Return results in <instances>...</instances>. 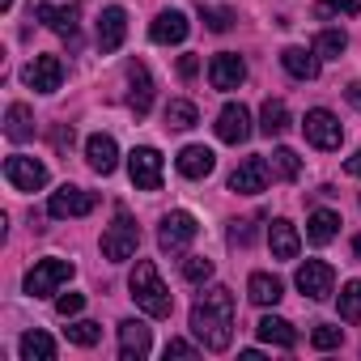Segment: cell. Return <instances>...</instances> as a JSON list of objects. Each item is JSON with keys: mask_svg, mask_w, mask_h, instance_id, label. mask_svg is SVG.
Segmentation results:
<instances>
[{"mask_svg": "<svg viewBox=\"0 0 361 361\" xmlns=\"http://www.w3.org/2000/svg\"><path fill=\"white\" fill-rule=\"evenodd\" d=\"M192 331L209 353H226L234 340V293L226 285H213L192 306Z\"/></svg>", "mask_w": 361, "mask_h": 361, "instance_id": "obj_1", "label": "cell"}, {"mask_svg": "<svg viewBox=\"0 0 361 361\" xmlns=\"http://www.w3.org/2000/svg\"><path fill=\"white\" fill-rule=\"evenodd\" d=\"M128 289H132L136 306H140L149 319H170V310H174V298H170V289L161 285V276H157V268H153L149 259H136Z\"/></svg>", "mask_w": 361, "mask_h": 361, "instance_id": "obj_2", "label": "cell"}, {"mask_svg": "<svg viewBox=\"0 0 361 361\" xmlns=\"http://www.w3.org/2000/svg\"><path fill=\"white\" fill-rule=\"evenodd\" d=\"M68 281H73V259H39L26 272V293L30 298H47V293H56Z\"/></svg>", "mask_w": 361, "mask_h": 361, "instance_id": "obj_3", "label": "cell"}, {"mask_svg": "<svg viewBox=\"0 0 361 361\" xmlns=\"http://www.w3.org/2000/svg\"><path fill=\"white\" fill-rule=\"evenodd\" d=\"M136 247H140V230H136V221L128 213H119L115 226H106V234H102V255L119 264V259H132Z\"/></svg>", "mask_w": 361, "mask_h": 361, "instance_id": "obj_4", "label": "cell"}, {"mask_svg": "<svg viewBox=\"0 0 361 361\" xmlns=\"http://www.w3.org/2000/svg\"><path fill=\"white\" fill-rule=\"evenodd\" d=\"M200 234V226H196V217L192 213H170V217H161V230H157V243H161V251H170V255H183L188 251V243Z\"/></svg>", "mask_w": 361, "mask_h": 361, "instance_id": "obj_5", "label": "cell"}, {"mask_svg": "<svg viewBox=\"0 0 361 361\" xmlns=\"http://www.w3.org/2000/svg\"><path fill=\"white\" fill-rule=\"evenodd\" d=\"M302 132H306V140H310L314 149H340V140H344V128H340V119H336L331 111H323V106L306 111V119H302Z\"/></svg>", "mask_w": 361, "mask_h": 361, "instance_id": "obj_6", "label": "cell"}, {"mask_svg": "<svg viewBox=\"0 0 361 361\" xmlns=\"http://www.w3.org/2000/svg\"><path fill=\"white\" fill-rule=\"evenodd\" d=\"M98 209V196L94 192H85V188H73V183H64L60 192H51V200H47V213L51 217H90Z\"/></svg>", "mask_w": 361, "mask_h": 361, "instance_id": "obj_7", "label": "cell"}, {"mask_svg": "<svg viewBox=\"0 0 361 361\" xmlns=\"http://www.w3.org/2000/svg\"><path fill=\"white\" fill-rule=\"evenodd\" d=\"M128 174H132V183H136L140 192H157V188H161V153L149 149V145L132 149V153H128Z\"/></svg>", "mask_w": 361, "mask_h": 361, "instance_id": "obj_8", "label": "cell"}, {"mask_svg": "<svg viewBox=\"0 0 361 361\" xmlns=\"http://www.w3.org/2000/svg\"><path fill=\"white\" fill-rule=\"evenodd\" d=\"M298 289H302L310 302L331 298V289H336V268L323 264V259H306V264L298 268Z\"/></svg>", "mask_w": 361, "mask_h": 361, "instance_id": "obj_9", "label": "cell"}, {"mask_svg": "<svg viewBox=\"0 0 361 361\" xmlns=\"http://www.w3.org/2000/svg\"><path fill=\"white\" fill-rule=\"evenodd\" d=\"M5 178L18 192H39V188H47V166L35 161V157L13 153V157H5Z\"/></svg>", "mask_w": 361, "mask_h": 361, "instance_id": "obj_10", "label": "cell"}, {"mask_svg": "<svg viewBox=\"0 0 361 361\" xmlns=\"http://www.w3.org/2000/svg\"><path fill=\"white\" fill-rule=\"evenodd\" d=\"M213 128H217V136H221L226 145H247V140H251V111H247L243 102H226Z\"/></svg>", "mask_w": 361, "mask_h": 361, "instance_id": "obj_11", "label": "cell"}, {"mask_svg": "<svg viewBox=\"0 0 361 361\" xmlns=\"http://www.w3.org/2000/svg\"><path fill=\"white\" fill-rule=\"evenodd\" d=\"M268 174H272V166H268L264 157H247V161L230 174V192H238V196H259V192L268 188Z\"/></svg>", "mask_w": 361, "mask_h": 361, "instance_id": "obj_12", "label": "cell"}, {"mask_svg": "<svg viewBox=\"0 0 361 361\" xmlns=\"http://www.w3.org/2000/svg\"><path fill=\"white\" fill-rule=\"evenodd\" d=\"M26 85L30 90H39V94H56L60 90V81H64V64L56 60V56H35L30 64H26Z\"/></svg>", "mask_w": 361, "mask_h": 361, "instance_id": "obj_13", "label": "cell"}, {"mask_svg": "<svg viewBox=\"0 0 361 361\" xmlns=\"http://www.w3.org/2000/svg\"><path fill=\"white\" fill-rule=\"evenodd\" d=\"M209 81H213V90H238V85L247 81V64H243V56H234V51L213 56V64H209Z\"/></svg>", "mask_w": 361, "mask_h": 361, "instance_id": "obj_14", "label": "cell"}, {"mask_svg": "<svg viewBox=\"0 0 361 361\" xmlns=\"http://www.w3.org/2000/svg\"><path fill=\"white\" fill-rule=\"evenodd\" d=\"M123 35H128V13L119 9V5H111V9H102V18H98V51H119L123 47Z\"/></svg>", "mask_w": 361, "mask_h": 361, "instance_id": "obj_15", "label": "cell"}, {"mask_svg": "<svg viewBox=\"0 0 361 361\" xmlns=\"http://www.w3.org/2000/svg\"><path fill=\"white\" fill-rule=\"evenodd\" d=\"M149 348H153V336L140 319L119 323V357L123 361H140V357H149Z\"/></svg>", "mask_w": 361, "mask_h": 361, "instance_id": "obj_16", "label": "cell"}, {"mask_svg": "<svg viewBox=\"0 0 361 361\" xmlns=\"http://www.w3.org/2000/svg\"><path fill=\"white\" fill-rule=\"evenodd\" d=\"M188 30H192V22H188L183 13H178V9H166V13H157V22L149 26V39L161 43V47H170V43H183Z\"/></svg>", "mask_w": 361, "mask_h": 361, "instance_id": "obj_17", "label": "cell"}, {"mask_svg": "<svg viewBox=\"0 0 361 361\" xmlns=\"http://www.w3.org/2000/svg\"><path fill=\"white\" fill-rule=\"evenodd\" d=\"M128 81H132V90H128V106H132L136 119H145L149 106H153V81H149V68L136 60V64L128 68Z\"/></svg>", "mask_w": 361, "mask_h": 361, "instance_id": "obj_18", "label": "cell"}, {"mask_svg": "<svg viewBox=\"0 0 361 361\" xmlns=\"http://www.w3.org/2000/svg\"><path fill=\"white\" fill-rule=\"evenodd\" d=\"M85 157H90V170L111 174V170L119 166V145H115L106 132H94V136L85 140Z\"/></svg>", "mask_w": 361, "mask_h": 361, "instance_id": "obj_19", "label": "cell"}, {"mask_svg": "<svg viewBox=\"0 0 361 361\" xmlns=\"http://www.w3.org/2000/svg\"><path fill=\"white\" fill-rule=\"evenodd\" d=\"M213 166H217V157L204 145H188L183 153H178V174H183V178H209Z\"/></svg>", "mask_w": 361, "mask_h": 361, "instance_id": "obj_20", "label": "cell"}, {"mask_svg": "<svg viewBox=\"0 0 361 361\" xmlns=\"http://www.w3.org/2000/svg\"><path fill=\"white\" fill-rule=\"evenodd\" d=\"M35 18L47 22L56 35L77 39V9H73V5H35Z\"/></svg>", "mask_w": 361, "mask_h": 361, "instance_id": "obj_21", "label": "cell"}, {"mask_svg": "<svg viewBox=\"0 0 361 361\" xmlns=\"http://www.w3.org/2000/svg\"><path fill=\"white\" fill-rule=\"evenodd\" d=\"M281 64H285V73L298 77V81H314V77H319V56H314V47H310V51H306V47H285V51H281Z\"/></svg>", "mask_w": 361, "mask_h": 361, "instance_id": "obj_22", "label": "cell"}, {"mask_svg": "<svg viewBox=\"0 0 361 361\" xmlns=\"http://www.w3.org/2000/svg\"><path fill=\"white\" fill-rule=\"evenodd\" d=\"M268 247H272V255L276 259H298V247H302V238H298V230H293V221H272V230H268Z\"/></svg>", "mask_w": 361, "mask_h": 361, "instance_id": "obj_23", "label": "cell"}, {"mask_svg": "<svg viewBox=\"0 0 361 361\" xmlns=\"http://www.w3.org/2000/svg\"><path fill=\"white\" fill-rule=\"evenodd\" d=\"M255 331H259L264 344H276V348H293V344H298L293 323H289V319H276V314H264V319L255 323Z\"/></svg>", "mask_w": 361, "mask_h": 361, "instance_id": "obj_24", "label": "cell"}, {"mask_svg": "<svg viewBox=\"0 0 361 361\" xmlns=\"http://www.w3.org/2000/svg\"><path fill=\"white\" fill-rule=\"evenodd\" d=\"M336 234H340V213H331V209H314L310 221H306V238H310L314 247H327Z\"/></svg>", "mask_w": 361, "mask_h": 361, "instance_id": "obj_25", "label": "cell"}, {"mask_svg": "<svg viewBox=\"0 0 361 361\" xmlns=\"http://www.w3.org/2000/svg\"><path fill=\"white\" fill-rule=\"evenodd\" d=\"M247 298H251L255 306H276V302L285 298V285H281L276 276H268V272H251V281H247Z\"/></svg>", "mask_w": 361, "mask_h": 361, "instance_id": "obj_26", "label": "cell"}, {"mask_svg": "<svg viewBox=\"0 0 361 361\" xmlns=\"http://www.w3.org/2000/svg\"><path fill=\"white\" fill-rule=\"evenodd\" d=\"M5 136H9V140H18V145L35 136V115H30V106H26V102H13V106L5 111Z\"/></svg>", "mask_w": 361, "mask_h": 361, "instance_id": "obj_27", "label": "cell"}, {"mask_svg": "<svg viewBox=\"0 0 361 361\" xmlns=\"http://www.w3.org/2000/svg\"><path fill=\"white\" fill-rule=\"evenodd\" d=\"M285 128H289V106H285L281 98H268L264 111H259V132H264V136H281Z\"/></svg>", "mask_w": 361, "mask_h": 361, "instance_id": "obj_28", "label": "cell"}, {"mask_svg": "<svg viewBox=\"0 0 361 361\" xmlns=\"http://www.w3.org/2000/svg\"><path fill=\"white\" fill-rule=\"evenodd\" d=\"M22 357L26 361H51L56 357V340L47 331H26L22 336Z\"/></svg>", "mask_w": 361, "mask_h": 361, "instance_id": "obj_29", "label": "cell"}, {"mask_svg": "<svg viewBox=\"0 0 361 361\" xmlns=\"http://www.w3.org/2000/svg\"><path fill=\"white\" fill-rule=\"evenodd\" d=\"M344 47H348V35L336 30V26L319 30V39H314V56L319 60H336V56H344Z\"/></svg>", "mask_w": 361, "mask_h": 361, "instance_id": "obj_30", "label": "cell"}, {"mask_svg": "<svg viewBox=\"0 0 361 361\" xmlns=\"http://www.w3.org/2000/svg\"><path fill=\"white\" fill-rule=\"evenodd\" d=\"M196 106L188 102V98H174L170 106H166V128H174V132H188V128H196Z\"/></svg>", "mask_w": 361, "mask_h": 361, "instance_id": "obj_31", "label": "cell"}, {"mask_svg": "<svg viewBox=\"0 0 361 361\" xmlns=\"http://www.w3.org/2000/svg\"><path fill=\"white\" fill-rule=\"evenodd\" d=\"M268 166H272V174H276V178H285V183H293V178L302 174V157H298L293 149H285V145H281V149H272V161H268Z\"/></svg>", "mask_w": 361, "mask_h": 361, "instance_id": "obj_32", "label": "cell"}, {"mask_svg": "<svg viewBox=\"0 0 361 361\" xmlns=\"http://www.w3.org/2000/svg\"><path fill=\"white\" fill-rule=\"evenodd\" d=\"M64 336H68V344H81V348H94V344L102 340V327H98L94 319H77V323H68V327H64Z\"/></svg>", "mask_w": 361, "mask_h": 361, "instance_id": "obj_33", "label": "cell"}, {"mask_svg": "<svg viewBox=\"0 0 361 361\" xmlns=\"http://www.w3.org/2000/svg\"><path fill=\"white\" fill-rule=\"evenodd\" d=\"M340 319L344 323H361V281H348L340 289Z\"/></svg>", "mask_w": 361, "mask_h": 361, "instance_id": "obj_34", "label": "cell"}, {"mask_svg": "<svg viewBox=\"0 0 361 361\" xmlns=\"http://www.w3.org/2000/svg\"><path fill=\"white\" fill-rule=\"evenodd\" d=\"M183 276H188L192 285H204V281H213V259H200V255L183 259Z\"/></svg>", "mask_w": 361, "mask_h": 361, "instance_id": "obj_35", "label": "cell"}, {"mask_svg": "<svg viewBox=\"0 0 361 361\" xmlns=\"http://www.w3.org/2000/svg\"><path fill=\"white\" fill-rule=\"evenodd\" d=\"M200 18H204V26H209L213 35H226V30L238 22V18H234V13H226V9H200Z\"/></svg>", "mask_w": 361, "mask_h": 361, "instance_id": "obj_36", "label": "cell"}, {"mask_svg": "<svg viewBox=\"0 0 361 361\" xmlns=\"http://www.w3.org/2000/svg\"><path fill=\"white\" fill-rule=\"evenodd\" d=\"M255 226H259L255 217H247V221H234V226H230V243H234V247H251V243H255V234H259Z\"/></svg>", "mask_w": 361, "mask_h": 361, "instance_id": "obj_37", "label": "cell"}, {"mask_svg": "<svg viewBox=\"0 0 361 361\" xmlns=\"http://www.w3.org/2000/svg\"><path fill=\"white\" fill-rule=\"evenodd\" d=\"M340 340H344V331L331 327V323H319V327L310 331V344H314V348H336Z\"/></svg>", "mask_w": 361, "mask_h": 361, "instance_id": "obj_38", "label": "cell"}, {"mask_svg": "<svg viewBox=\"0 0 361 361\" xmlns=\"http://www.w3.org/2000/svg\"><path fill=\"white\" fill-rule=\"evenodd\" d=\"M81 306H85V298H81V293H64V298H56V310H60L64 319L81 314Z\"/></svg>", "mask_w": 361, "mask_h": 361, "instance_id": "obj_39", "label": "cell"}, {"mask_svg": "<svg viewBox=\"0 0 361 361\" xmlns=\"http://www.w3.org/2000/svg\"><path fill=\"white\" fill-rule=\"evenodd\" d=\"M170 357H196V348H192L188 340H170V344H166V361H170Z\"/></svg>", "mask_w": 361, "mask_h": 361, "instance_id": "obj_40", "label": "cell"}, {"mask_svg": "<svg viewBox=\"0 0 361 361\" xmlns=\"http://www.w3.org/2000/svg\"><path fill=\"white\" fill-rule=\"evenodd\" d=\"M327 5H331V13H348V18L361 13V0H327Z\"/></svg>", "mask_w": 361, "mask_h": 361, "instance_id": "obj_41", "label": "cell"}, {"mask_svg": "<svg viewBox=\"0 0 361 361\" xmlns=\"http://www.w3.org/2000/svg\"><path fill=\"white\" fill-rule=\"evenodd\" d=\"M196 68H200V60H196V56H183V60H178V77H183V81H188V77H196Z\"/></svg>", "mask_w": 361, "mask_h": 361, "instance_id": "obj_42", "label": "cell"}, {"mask_svg": "<svg viewBox=\"0 0 361 361\" xmlns=\"http://www.w3.org/2000/svg\"><path fill=\"white\" fill-rule=\"evenodd\" d=\"M51 140H56V149H73V128H56Z\"/></svg>", "mask_w": 361, "mask_h": 361, "instance_id": "obj_43", "label": "cell"}, {"mask_svg": "<svg viewBox=\"0 0 361 361\" xmlns=\"http://www.w3.org/2000/svg\"><path fill=\"white\" fill-rule=\"evenodd\" d=\"M344 170H348V174H357V178H361V149H357V153H353V157H348V161H344Z\"/></svg>", "mask_w": 361, "mask_h": 361, "instance_id": "obj_44", "label": "cell"}, {"mask_svg": "<svg viewBox=\"0 0 361 361\" xmlns=\"http://www.w3.org/2000/svg\"><path fill=\"white\" fill-rule=\"evenodd\" d=\"M344 94H348V102H353V106H357V111H361V81H353V85H348V90H344Z\"/></svg>", "mask_w": 361, "mask_h": 361, "instance_id": "obj_45", "label": "cell"}, {"mask_svg": "<svg viewBox=\"0 0 361 361\" xmlns=\"http://www.w3.org/2000/svg\"><path fill=\"white\" fill-rule=\"evenodd\" d=\"M353 255H357V259H361V234H357V238H353Z\"/></svg>", "mask_w": 361, "mask_h": 361, "instance_id": "obj_46", "label": "cell"}, {"mask_svg": "<svg viewBox=\"0 0 361 361\" xmlns=\"http://www.w3.org/2000/svg\"><path fill=\"white\" fill-rule=\"evenodd\" d=\"M0 9H13V0H0Z\"/></svg>", "mask_w": 361, "mask_h": 361, "instance_id": "obj_47", "label": "cell"}]
</instances>
